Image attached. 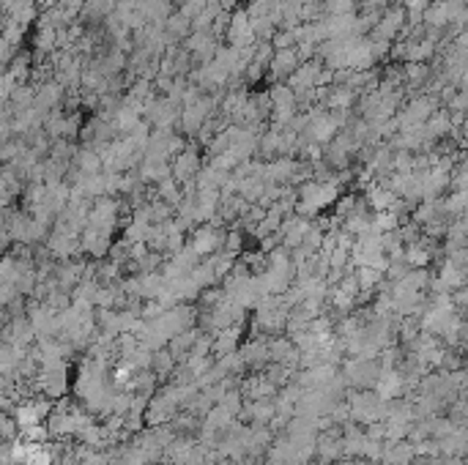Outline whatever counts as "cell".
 <instances>
[{
    "label": "cell",
    "instance_id": "6da1fadb",
    "mask_svg": "<svg viewBox=\"0 0 468 465\" xmlns=\"http://www.w3.org/2000/svg\"><path fill=\"white\" fill-rule=\"evenodd\" d=\"M298 66V55L296 49H277V55H271L269 69L274 74H291Z\"/></svg>",
    "mask_w": 468,
    "mask_h": 465
}]
</instances>
